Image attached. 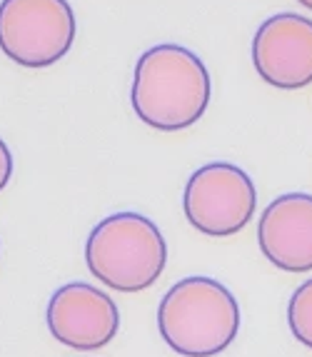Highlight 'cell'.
<instances>
[{
    "label": "cell",
    "instance_id": "9",
    "mask_svg": "<svg viewBox=\"0 0 312 357\" xmlns=\"http://www.w3.org/2000/svg\"><path fill=\"white\" fill-rule=\"evenodd\" d=\"M288 325L295 340L312 350V278L290 295Z\"/></svg>",
    "mask_w": 312,
    "mask_h": 357
},
{
    "label": "cell",
    "instance_id": "5",
    "mask_svg": "<svg viewBox=\"0 0 312 357\" xmlns=\"http://www.w3.org/2000/svg\"><path fill=\"white\" fill-rule=\"evenodd\" d=\"M258 208L250 175L233 162H208L187 178L182 210L192 227L210 238L245 230Z\"/></svg>",
    "mask_w": 312,
    "mask_h": 357
},
{
    "label": "cell",
    "instance_id": "8",
    "mask_svg": "<svg viewBox=\"0 0 312 357\" xmlns=\"http://www.w3.org/2000/svg\"><path fill=\"white\" fill-rule=\"evenodd\" d=\"M260 250L275 268L302 275L312 270V195L275 197L258 222Z\"/></svg>",
    "mask_w": 312,
    "mask_h": 357
},
{
    "label": "cell",
    "instance_id": "6",
    "mask_svg": "<svg viewBox=\"0 0 312 357\" xmlns=\"http://www.w3.org/2000/svg\"><path fill=\"white\" fill-rule=\"evenodd\" d=\"M48 330L61 345L78 352L102 350L120 330V312L110 295L88 282H68L53 292L45 310Z\"/></svg>",
    "mask_w": 312,
    "mask_h": 357
},
{
    "label": "cell",
    "instance_id": "11",
    "mask_svg": "<svg viewBox=\"0 0 312 357\" xmlns=\"http://www.w3.org/2000/svg\"><path fill=\"white\" fill-rule=\"evenodd\" d=\"M297 3H300L302 8H307V10L312 13V0H297Z\"/></svg>",
    "mask_w": 312,
    "mask_h": 357
},
{
    "label": "cell",
    "instance_id": "7",
    "mask_svg": "<svg viewBox=\"0 0 312 357\" xmlns=\"http://www.w3.org/2000/svg\"><path fill=\"white\" fill-rule=\"evenodd\" d=\"M252 63L272 88H307L312 83V20L297 13L270 15L252 38Z\"/></svg>",
    "mask_w": 312,
    "mask_h": 357
},
{
    "label": "cell",
    "instance_id": "10",
    "mask_svg": "<svg viewBox=\"0 0 312 357\" xmlns=\"http://www.w3.org/2000/svg\"><path fill=\"white\" fill-rule=\"evenodd\" d=\"M13 178V155L10 148L6 145V140L0 137V192L6 190V185Z\"/></svg>",
    "mask_w": 312,
    "mask_h": 357
},
{
    "label": "cell",
    "instance_id": "2",
    "mask_svg": "<svg viewBox=\"0 0 312 357\" xmlns=\"http://www.w3.org/2000/svg\"><path fill=\"white\" fill-rule=\"evenodd\" d=\"M157 330L182 357L222 355L240 330V305L220 280L190 275L162 295Z\"/></svg>",
    "mask_w": 312,
    "mask_h": 357
},
{
    "label": "cell",
    "instance_id": "4",
    "mask_svg": "<svg viewBox=\"0 0 312 357\" xmlns=\"http://www.w3.org/2000/svg\"><path fill=\"white\" fill-rule=\"evenodd\" d=\"M75 40V15L68 0H3L0 50L23 68H48Z\"/></svg>",
    "mask_w": 312,
    "mask_h": 357
},
{
    "label": "cell",
    "instance_id": "3",
    "mask_svg": "<svg viewBox=\"0 0 312 357\" xmlns=\"http://www.w3.org/2000/svg\"><path fill=\"white\" fill-rule=\"evenodd\" d=\"M85 265L110 290L143 292L165 273L168 243L150 218L115 213L91 230L85 240Z\"/></svg>",
    "mask_w": 312,
    "mask_h": 357
},
{
    "label": "cell",
    "instance_id": "1",
    "mask_svg": "<svg viewBox=\"0 0 312 357\" xmlns=\"http://www.w3.org/2000/svg\"><path fill=\"white\" fill-rule=\"evenodd\" d=\"M210 96V73L192 50L162 43L138 58L130 102L145 126L160 132L185 130L205 115Z\"/></svg>",
    "mask_w": 312,
    "mask_h": 357
}]
</instances>
